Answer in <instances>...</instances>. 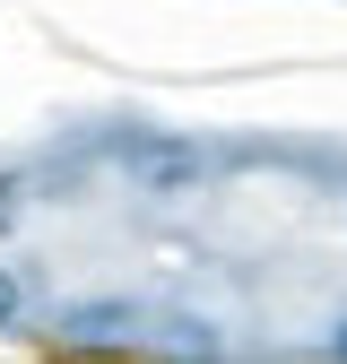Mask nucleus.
<instances>
[{
    "label": "nucleus",
    "mask_w": 347,
    "mask_h": 364,
    "mask_svg": "<svg viewBox=\"0 0 347 364\" xmlns=\"http://www.w3.org/2000/svg\"><path fill=\"white\" fill-rule=\"evenodd\" d=\"M148 321H139V304H70V312H53V347H70V355H122L130 338H139Z\"/></svg>",
    "instance_id": "f257e3e1"
},
{
    "label": "nucleus",
    "mask_w": 347,
    "mask_h": 364,
    "mask_svg": "<svg viewBox=\"0 0 347 364\" xmlns=\"http://www.w3.org/2000/svg\"><path fill=\"white\" fill-rule=\"evenodd\" d=\"M26 217V173H0V235H18Z\"/></svg>",
    "instance_id": "39448f33"
},
{
    "label": "nucleus",
    "mask_w": 347,
    "mask_h": 364,
    "mask_svg": "<svg viewBox=\"0 0 347 364\" xmlns=\"http://www.w3.org/2000/svg\"><path fill=\"white\" fill-rule=\"evenodd\" d=\"M122 165H130L139 191H191V182H200V148H191V139H165V130L122 139Z\"/></svg>",
    "instance_id": "f03ea898"
},
{
    "label": "nucleus",
    "mask_w": 347,
    "mask_h": 364,
    "mask_svg": "<svg viewBox=\"0 0 347 364\" xmlns=\"http://www.w3.org/2000/svg\"><path fill=\"white\" fill-rule=\"evenodd\" d=\"M26 321H35V278L0 260V330H26Z\"/></svg>",
    "instance_id": "20e7f679"
},
{
    "label": "nucleus",
    "mask_w": 347,
    "mask_h": 364,
    "mask_svg": "<svg viewBox=\"0 0 347 364\" xmlns=\"http://www.w3.org/2000/svg\"><path fill=\"white\" fill-rule=\"evenodd\" d=\"M156 364H226V347H208V330H200V321H165Z\"/></svg>",
    "instance_id": "7ed1b4c3"
},
{
    "label": "nucleus",
    "mask_w": 347,
    "mask_h": 364,
    "mask_svg": "<svg viewBox=\"0 0 347 364\" xmlns=\"http://www.w3.org/2000/svg\"><path fill=\"white\" fill-rule=\"evenodd\" d=\"M330 364H347V321H338V330H330Z\"/></svg>",
    "instance_id": "423d86ee"
}]
</instances>
